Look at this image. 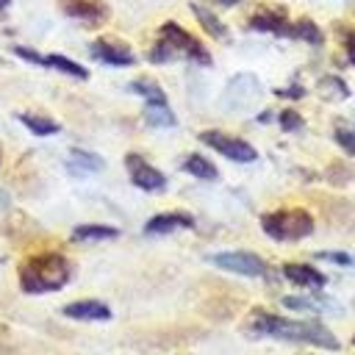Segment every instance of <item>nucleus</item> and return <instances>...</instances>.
Returning a JSON list of instances; mask_svg holds the SVG:
<instances>
[{
    "mask_svg": "<svg viewBox=\"0 0 355 355\" xmlns=\"http://www.w3.org/2000/svg\"><path fill=\"white\" fill-rule=\"evenodd\" d=\"M125 166H128V175L133 180V186H139L144 191H164L166 189L164 172H158L153 164H147L139 153H128L125 155Z\"/></svg>",
    "mask_w": 355,
    "mask_h": 355,
    "instance_id": "0eeeda50",
    "label": "nucleus"
},
{
    "mask_svg": "<svg viewBox=\"0 0 355 355\" xmlns=\"http://www.w3.org/2000/svg\"><path fill=\"white\" fill-rule=\"evenodd\" d=\"M200 141H205L208 147H214L216 153H222L225 158L236 161V164H252L258 158L255 147L247 144L244 139H236V136H227L222 130H202L200 133Z\"/></svg>",
    "mask_w": 355,
    "mask_h": 355,
    "instance_id": "423d86ee",
    "label": "nucleus"
},
{
    "mask_svg": "<svg viewBox=\"0 0 355 355\" xmlns=\"http://www.w3.org/2000/svg\"><path fill=\"white\" fill-rule=\"evenodd\" d=\"M119 230L111 225H78L72 230L75 241H105V239H116Z\"/></svg>",
    "mask_w": 355,
    "mask_h": 355,
    "instance_id": "4468645a",
    "label": "nucleus"
},
{
    "mask_svg": "<svg viewBox=\"0 0 355 355\" xmlns=\"http://www.w3.org/2000/svg\"><path fill=\"white\" fill-rule=\"evenodd\" d=\"M250 330L255 336H269V338H280V341H300V344H316L324 349H338V338L319 322H297V319L258 311L250 319Z\"/></svg>",
    "mask_w": 355,
    "mask_h": 355,
    "instance_id": "f257e3e1",
    "label": "nucleus"
},
{
    "mask_svg": "<svg viewBox=\"0 0 355 355\" xmlns=\"http://www.w3.org/2000/svg\"><path fill=\"white\" fill-rule=\"evenodd\" d=\"M128 89H130V92H136V94H141L147 103H166V94H164V89H161L155 80L139 78V80H133Z\"/></svg>",
    "mask_w": 355,
    "mask_h": 355,
    "instance_id": "4be33fe9",
    "label": "nucleus"
},
{
    "mask_svg": "<svg viewBox=\"0 0 355 355\" xmlns=\"http://www.w3.org/2000/svg\"><path fill=\"white\" fill-rule=\"evenodd\" d=\"M316 89H319V94H322L324 100H347V97H349V89H347V83H344L341 78H336V75H327V78H322Z\"/></svg>",
    "mask_w": 355,
    "mask_h": 355,
    "instance_id": "412c9836",
    "label": "nucleus"
},
{
    "mask_svg": "<svg viewBox=\"0 0 355 355\" xmlns=\"http://www.w3.org/2000/svg\"><path fill=\"white\" fill-rule=\"evenodd\" d=\"M72 266L64 255L58 252H42L19 266V286L28 294H44V291H58L69 283Z\"/></svg>",
    "mask_w": 355,
    "mask_h": 355,
    "instance_id": "f03ea898",
    "label": "nucleus"
},
{
    "mask_svg": "<svg viewBox=\"0 0 355 355\" xmlns=\"http://www.w3.org/2000/svg\"><path fill=\"white\" fill-rule=\"evenodd\" d=\"M277 94H280V97H302L305 92H302L300 86H291V89H277Z\"/></svg>",
    "mask_w": 355,
    "mask_h": 355,
    "instance_id": "c85d7f7f",
    "label": "nucleus"
},
{
    "mask_svg": "<svg viewBox=\"0 0 355 355\" xmlns=\"http://www.w3.org/2000/svg\"><path fill=\"white\" fill-rule=\"evenodd\" d=\"M283 277L291 280L294 286H302V288H322L327 283V277L319 269L308 266V263H286L283 266Z\"/></svg>",
    "mask_w": 355,
    "mask_h": 355,
    "instance_id": "f8f14e48",
    "label": "nucleus"
},
{
    "mask_svg": "<svg viewBox=\"0 0 355 355\" xmlns=\"http://www.w3.org/2000/svg\"><path fill=\"white\" fill-rule=\"evenodd\" d=\"M280 128L283 130H300L302 128V116L297 111H283L280 114Z\"/></svg>",
    "mask_w": 355,
    "mask_h": 355,
    "instance_id": "a878e982",
    "label": "nucleus"
},
{
    "mask_svg": "<svg viewBox=\"0 0 355 355\" xmlns=\"http://www.w3.org/2000/svg\"><path fill=\"white\" fill-rule=\"evenodd\" d=\"M42 64H44V67H53V69H58V72H64V75H72V78H78V80H86V78H89V69H86V67H80L78 61L64 58V55H44Z\"/></svg>",
    "mask_w": 355,
    "mask_h": 355,
    "instance_id": "f3484780",
    "label": "nucleus"
},
{
    "mask_svg": "<svg viewBox=\"0 0 355 355\" xmlns=\"http://www.w3.org/2000/svg\"><path fill=\"white\" fill-rule=\"evenodd\" d=\"M288 36H297V39H305V42H313V44H319V42H322L319 28H316L313 22H308V19L294 22V25H291V31H288Z\"/></svg>",
    "mask_w": 355,
    "mask_h": 355,
    "instance_id": "b1692460",
    "label": "nucleus"
},
{
    "mask_svg": "<svg viewBox=\"0 0 355 355\" xmlns=\"http://www.w3.org/2000/svg\"><path fill=\"white\" fill-rule=\"evenodd\" d=\"M347 58L355 64V33H349V36H347Z\"/></svg>",
    "mask_w": 355,
    "mask_h": 355,
    "instance_id": "c756f323",
    "label": "nucleus"
},
{
    "mask_svg": "<svg viewBox=\"0 0 355 355\" xmlns=\"http://www.w3.org/2000/svg\"><path fill=\"white\" fill-rule=\"evenodd\" d=\"M69 166H72V169H78V172H100L105 164H103V158H100V155H94V153L72 150V153H69Z\"/></svg>",
    "mask_w": 355,
    "mask_h": 355,
    "instance_id": "aec40b11",
    "label": "nucleus"
},
{
    "mask_svg": "<svg viewBox=\"0 0 355 355\" xmlns=\"http://www.w3.org/2000/svg\"><path fill=\"white\" fill-rule=\"evenodd\" d=\"M250 28L252 31H269V33H280V36H288L291 25L280 17V14H272V11H261L250 19Z\"/></svg>",
    "mask_w": 355,
    "mask_h": 355,
    "instance_id": "ddd939ff",
    "label": "nucleus"
},
{
    "mask_svg": "<svg viewBox=\"0 0 355 355\" xmlns=\"http://www.w3.org/2000/svg\"><path fill=\"white\" fill-rule=\"evenodd\" d=\"M183 169L189 172V175H194V178H200V180H216L219 178V172H216V166L205 158V155H189L186 161H183Z\"/></svg>",
    "mask_w": 355,
    "mask_h": 355,
    "instance_id": "dca6fc26",
    "label": "nucleus"
},
{
    "mask_svg": "<svg viewBox=\"0 0 355 355\" xmlns=\"http://www.w3.org/2000/svg\"><path fill=\"white\" fill-rule=\"evenodd\" d=\"M8 6H11V0H0V11H6Z\"/></svg>",
    "mask_w": 355,
    "mask_h": 355,
    "instance_id": "2f4dec72",
    "label": "nucleus"
},
{
    "mask_svg": "<svg viewBox=\"0 0 355 355\" xmlns=\"http://www.w3.org/2000/svg\"><path fill=\"white\" fill-rule=\"evenodd\" d=\"M0 355H6V349H3V347H0Z\"/></svg>",
    "mask_w": 355,
    "mask_h": 355,
    "instance_id": "473e14b6",
    "label": "nucleus"
},
{
    "mask_svg": "<svg viewBox=\"0 0 355 355\" xmlns=\"http://www.w3.org/2000/svg\"><path fill=\"white\" fill-rule=\"evenodd\" d=\"M336 141L341 144V150H344V153H349V155H355V130H347V128H338V130H336Z\"/></svg>",
    "mask_w": 355,
    "mask_h": 355,
    "instance_id": "393cba45",
    "label": "nucleus"
},
{
    "mask_svg": "<svg viewBox=\"0 0 355 355\" xmlns=\"http://www.w3.org/2000/svg\"><path fill=\"white\" fill-rule=\"evenodd\" d=\"M89 53H92L97 61L111 64V67H130V64H136L133 50H130L128 44H122V42H114V39H97V42L89 47Z\"/></svg>",
    "mask_w": 355,
    "mask_h": 355,
    "instance_id": "6e6552de",
    "label": "nucleus"
},
{
    "mask_svg": "<svg viewBox=\"0 0 355 355\" xmlns=\"http://www.w3.org/2000/svg\"><path fill=\"white\" fill-rule=\"evenodd\" d=\"M172 58H191L197 64H211L208 50L191 33H186L178 22H164L161 31H158V44L150 50V61L153 64H166Z\"/></svg>",
    "mask_w": 355,
    "mask_h": 355,
    "instance_id": "7ed1b4c3",
    "label": "nucleus"
},
{
    "mask_svg": "<svg viewBox=\"0 0 355 355\" xmlns=\"http://www.w3.org/2000/svg\"><path fill=\"white\" fill-rule=\"evenodd\" d=\"M189 227H194V219H191L189 214H178V211H172V214H155L153 219H147V225H144V233H150V236H158V233L189 230Z\"/></svg>",
    "mask_w": 355,
    "mask_h": 355,
    "instance_id": "9b49d317",
    "label": "nucleus"
},
{
    "mask_svg": "<svg viewBox=\"0 0 355 355\" xmlns=\"http://www.w3.org/2000/svg\"><path fill=\"white\" fill-rule=\"evenodd\" d=\"M283 305L291 308V311H324V308H333V302L316 300V297H283Z\"/></svg>",
    "mask_w": 355,
    "mask_h": 355,
    "instance_id": "5701e85b",
    "label": "nucleus"
},
{
    "mask_svg": "<svg viewBox=\"0 0 355 355\" xmlns=\"http://www.w3.org/2000/svg\"><path fill=\"white\" fill-rule=\"evenodd\" d=\"M211 3H216V6H225V8H230V6H236V3H241V0H211Z\"/></svg>",
    "mask_w": 355,
    "mask_h": 355,
    "instance_id": "7c9ffc66",
    "label": "nucleus"
},
{
    "mask_svg": "<svg viewBox=\"0 0 355 355\" xmlns=\"http://www.w3.org/2000/svg\"><path fill=\"white\" fill-rule=\"evenodd\" d=\"M61 11L72 19H80L86 25H94V22H103L108 17V8L103 0H58Z\"/></svg>",
    "mask_w": 355,
    "mask_h": 355,
    "instance_id": "1a4fd4ad",
    "label": "nucleus"
},
{
    "mask_svg": "<svg viewBox=\"0 0 355 355\" xmlns=\"http://www.w3.org/2000/svg\"><path fill=\"white\" fill-rule=\"evenodd\" d=\"M214 266L233 272V275H244V277H263L269 272L266 261L258 258L255 252H244V250H233V252H216L208 258Z\"/></svg>",
    "mask_w": 355,
    "mask_h": 355,
    "instance_id": "39448f33",
    "label": "nucleus"
},
{
    "mask_svg": "<svg viewBox=\"0 0 355 355\" xmlns=\"http://www.w3.org/2000/svg\"><path fill=\"white\" fill-rule=\"evenodd\" d=\"M352 344H355V336H352Z\"/></svg>",
    "mask_w": 355,
    "mask_h": 355,
    "instance_id": "72a5a7b5",
    "label": "nucleus"
},
{
    "mask_svg": "<svg viewBox=\"0 0 355 355\" xmlns=\"http://www.w3.org/2000/svg\"><path fill=\"white\" fill-rule=\"evenodd\" d=\"M261 227L275 241H300L313 233V216L302 208H280L261 216Z\"/></svg>",
    "mask_w": 355,
    "mask_h": 355,
    "instance_id": "20e7f679",
    "label": "nucleus"
},
{
    "mask_svg": "<svg viewBox=\"0 0 355 355\" xmlns=\"http://www.w3.org/2000/svg\"><path fill=\"white\" fill-rule=\"evenodd\" d=\"M322 261H333V263H341V266H352V258L344 255V252H319Z\"/></svg>",
    "mask_w": 355,
    "mask_h": 355,
    "instance_id": "bb28decb",
    "label": "nucleus"
},
{
    "mask_svg": "<svg viewBox=\"0 0 355 355\" xmlns=\"http://www.w3.org/2000/svg\"><path fill=\"white\" fill-rule=\"evenodd\" d=\"M19 122H22L31 133H36V136H53V133L61 130L58 122H53L50 116H42V114H19Z\"/></svg>",
    "mask_w": 355,
    "mask_h": 355,
    "instance_id": "a211bd4d",
    "label": "nucleus"
},
{
    "mask_svg": "<svg viewBox=\"0 0 355 355\" xmlns=\"http://www.w3.org/2000/svg\"><path fill=\"white\" fill-rule=\"evenodd\" d=\"M61 311H64V316L80 319V322H108L111 319V308L97 300H78V302L64 305Z\"/></svg>",
    "mask_w": 355,
    "mask_h": 355,
    "instance_id": "9d476101",
    "label": "nucleus"
},
{
    "mask_svg": "<svg viewBox=\"0 0 355 355\" xmlns=\"http://www.w3.org/2000/svg\"><path fill=\"white\" fill-rule=\"evenodd\" d=\"M14 53H17L19 58H28V61H33V64H42V61H44V55L33 53L31 47H14Z\"/></svg>",
    "mask_w": 355,
    "mask_h": 355,
    "instance_id": "cd10ccee",
    "label": "nucleus"
},
{
    "mask_svg": "<svg viewBox=\"0 0 355 355\" xmlns=\"http://www.w3.org/2000/svg\"><path fill=\"white\" fill-rule=\"evenodd\" d=\"M144 122L153 125V128H172V125H178V119H175V114L169 111L166 103H147L144 105Z\"/></svg>",
    "mask_w": 355,
    "mask_h": 355,
    "instance_id": "2eb2a0df",
    "label": "nucleus"
},
{
    "mask_svg": "<svg viewBox=\"0 0 355 355\" xmlns=\"http://www.w3.org/2000/svg\"><path fill=\"white\" fill-rule=\"evenodd\" d=\"M191 14L200 19V25H202L214 39H227V28H225V25H222V22H219L208 8H202L200 3H191Z\"/></svg>",
    "mask_w": 355,
    "mask_h": 355,
    "instance_id": "6ab92c4d",
    "label": "nucleus"
}]
</instances>
